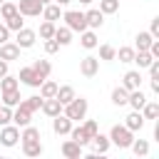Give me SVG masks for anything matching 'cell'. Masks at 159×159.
<instances>
[{"label": "cell", "instance_id": "30", "mask_svg": "<svg viewBox=\"0 0 159 159\" xmlns=\"http://www.w3.org/2000/svg\"><path fill=\"white\" fill-rule=\"evenodd\" d=\"M30 67H32V70H35V72H37L42 80H45V77H50V72H52V65H50V60H35Z\"/></svg>", "mask_w": 159, "mask_h": 159}, {"label": "cell", "instance_id": "5", "mask_svg": "<svg viewBox=\"0 0 159 159\" xmlns=\"http://www.w3.org/2000/svg\"><path fill=\"white\" fill-rule=\"evenodd\" d=\"M35 42H37V32H35V30H30V27H20V30L15 32V45H17L20 50L32 47Z\"/></svg>", "mask_w": 159, "mask_h": 159}, {"label": "cell", "instance_id": "52", "mask_svg": "<svg viewBox=\"0 0 159 159\" xmlns=\"http://www.w3.org/2000/svg\"><path fill=\"white\" fill-rule=\"evenodd\" d=\"M0 104H2V102H0Z\"/></svg>", "mask_w": 159, "mask_h": 159}, {"label": "cell", "instance_id": "8", "mask_svg": "<svg viewBox=\"0 0 159 159\" xmlns=\"http://www.w3.org/2000/svg\"><path fill=\"white\" fill-rule=\"evenodd\" d=\"M70 129H72V119H70V117H65L62 112H60L57 117H52V132H55L57 137L70 134Z\"/></svg>", "mask_w": 159, "mask_h": 159}, {"label": "cell", "instance_id": "16", "mask_svg": "<svg viewBox=\"0 0 159 159\" xmlns=\"http://www.w3.org/2000/svg\"><path fill=\"white\" fill-rule=\"evenodd\" d=\"M42 20H50V22L62 20V7H60L57 2H47V5L42 7Z\"/></svg>", "mask_w": 159, "mask_h": 159}, {"label": "cell", "instance_id": "35", "mask_svg": "<svg viewBox=\"0 0 159 159\" xmlns=\"http://www.w3.org/2000/svg\"><path fill=\"white\" fill-rule=\"evenodd\" d=\"M5 25H7V30H10V32H17L20 27H25V20H22V15H20V12H15L12 17H7V20H5Z\"/></svg>", "mask_w": 159, "mask_h": 159}, {"label": "cell", "instance_id": "33", "mask_svg": "<svg viewBox=\"0 0 159 159\" xmlns=\"http://www.w3.org/2000/svg\"><path fill=\"white\" fill-rule=\"evenodd\" d=\"M20 87V80L17 77H12L10 72L5 75V77H0V92H7V89H17Z\"/></svg>", "mask_w": 159, "mask_h": 159}, {"label": "cell", "instance_id": "25", "mask_svg": "<svg viewBox=\"0 0 159 159\" xmlns=\"http://www.w3.org/2000/svg\"><path fill=\"white\" fill-rule=\"evenodd\" d=\"M57 99H60V104L65 107L67 102H72L77 94H75V87H70V84H62V87H57V94H55Z\"/></svg>", "mask_w": 159, "mask_h": 159}, {"label": "cell", "instance_id": "51", "mask_svg": "<svg viewBox=\"0 0 159 159\" xmlns=\"http://www.w3.org/2000/svg\"><path fill=\"white\" fill-rule=\"evenodd\" d=\"M2 2H5V0H0V5H2Z\"/></svg>", "mask_w": 159, "mask_h": 159}, {"label": "cell", "instance_id": "43", "mask_svg": "<svg viewBox=\"0 0 159 159\" xmlns=\"http://www.w3.org/2000/svg\"><path fill=\"white\" fill-rule=\"evenodd\" d=\"M57 50H60V42H57L55 37H50V40H45V52H47V55H55Z\"/></svg>", "mask_w": 159, "mask_h": 159}, {"label": "cell", "instance_id": "45", "mask_svg": "<svg viewBox=\"0 0 159 159\" xmlns=\"http://www.w3.org/2000/svg\"><path fill=\"white\" fill-rule=\"evenodd\" d=\"M7 40H10V30H7V25L2 22V25H0V45L7 42Z\"/></svg>", "mask_w": 159, "mask_h": 159}, {"label": "cell", "instance_id": "20", "mask_svg": "<svg viewBox=\"0 0 159 159\" xmlns=\"http://www.w3.org/2000/svg\"><path fill=\"white\" fill-rule=\"evenodd\" d=\"M57 87H60V84H57L55 80L45 77V80L40 82V97H42V99H47V97H55V94H57Z\"/></svg>", "mask_w": 159, "mask_h": 159}, {"label": "cell", "instance_id": "38", "mask_svg": "<svg viewBox=\"0 0 159 159\" xmlns=\"http://www.w3.org/2000/svg\"><path fill=\"white\" fill-rule=\"evenodd\" d=\"M55 22H50V20H45L42 25H40V37L42 40H50V37H55Z\"/></svg>", "mask_w": 159, "mask_h": 159}, {"label": "cell", "instance_id": "12", "mask_svg": "<svg viewBox=\"0 0 159 159\" xmlns=\"http://www.w3.org/2000/svg\"><path fill=\"white\" fill-rule=\"evenodd\" d=\"M122 87L124 89H139L142 87V72L139 70H129V72H124V77H122Z\"/></svg>", "mask_w": 159, "mask_h": 159}, {"label": "cell", "instance_id": "6", "mask_svg": "<svg viewBox=\"0 0 159 159\" xmlns=\"http://www.w3.org/2000/svg\"><path fill=\"white\" fill-rule=\"evenodd\" d=\"M17 139H20V127L5 124V127L0 129V144H2V147H15Z\"/></svg>", "mask_w": 159, "mask_h": 159}, {"label": "cell", "instance_id": "7", "mask_svg": "<svg viewBox=\"0 0 159 159\" xmlns=\"http://www.w3.org/2000/svg\"><path fill=\"white\" fill-rule=\"evenodd\" d=\"M80 72H82L84 77H94V75L99 72V57H94V55L82 57V60H80Z\"/></svg>", "mask_w": 159, "mask_h": 159}, {"label": "cell", "instance_id": "21", "mask_svg": "<svg viewBox=\"0 0 159 159\" xmlns=\"http://www.w3.org/2000/svg\"><path fill=\"white\" fill-rule=\"evenodd\" d=\"M42 152H45V147H42V142H40V139L22 142V154H25V157H40Z\"/></svg>", "mask_w": 159, "mask_h": 159}, {"label": "cell", "instance_id": "18", "mask_svg": "<svg viewBox=\"0 0 159 159\" xmlns=\"http://www.w3.org/2000/svg\"><path fill=\"white\" fill-rule=\"evenodd\" d=\"M80 45L84 47V50H94L97 45H99V40H97V35H94V30H82L80 32Z\"/></svg>", "mask_w": 159, "mask_h": 159}, {"label": "cell", "instance_id": "32", "mask_svg": "<svg viewBox=\"0 0 159 159\" xmlns=\"http://www.w3.org/2000/svg\"><path fill=\"white\" fill-rule=\"evenodd\" d=\"M152 40H157V37H152L149 32H139V35L134 37V50H149Z\"/></svg>", "mask_w": 159, "mask_h": 159}, {"label": "cell", "instance_id": "49", "mask_svg": "<svg viewBox=\"0 0 159 159\" xmlns=\"http://www.w3.org/2000/svg\"><path fill=\"white\" fill-rule=\"evenodd\" d=\"M80 2H82V5H89V2H92V0H80Z\"/></svg>", "mask_w": 159, "mask_h": 159}, {"label": "cell", "instance_id": "31", "mask_svg": "<svg viewBox=\"0 0 159 159\" xmlns=\"http://www.w3.org/2000/svg\"><path fill=\"white\" fill-rule=\"evenodd\" d=\"M129 149H132L137 157H147V154H149V142H147V139H132Z\"/></svg>", "mask_w": 159, "mask_h": 159}, {"label": "cell", "instance_id": "39", "mask_svg": "<svg viewBox=\"0 0 159 159\" xmlns=\"http://www.w3.org/2000/svg\"><path fill=\"white\" fill-rule=\"evenodd\" d=\"M114 55H117V47H112V45H99V60L112 62V60H114Z\"/></svg>", "mask_w": 159, "mask_h": 159}, {"label": "cell", "instance_id": "3", "mask_svg": "<svg viewBox=\"0 0 159 159\" xmlns=\"http://www.w3.org/2000/svg\"><path fill=\"white\" fill-rule=\"evenodd\" d=\"M62 20H65V25H67L72 32H82V30H87L84 12H80V10H65V12H62Z\"/></svg>", "mask_w": 159, "mask_h": 159}, {"label": "cell", "instance_id": "11", "mask_svg": "<svg viewBox=\"0 0 159 159\" xmlns=\"http://www.w3.org/2000/svg\"><path fill=\"white\" fill-rule=\"evenodd\" d=\"M17 80H20L22 84H27V87H40V82H42V77H40L32 67H22L20 75H17Z\"/></svg>", "mask_w": 159, "mask_h": 159}, {"label": "cell", "instance_id": "28", "mask_svg": "<svg viewBox=\"0 0 159 159\" xmlns=\"http://www.w3.org/2000/svg\"><path fill=\"white\" fill-rule=\"evenodd\" d=\"M55 40L60 42V47L70 45V42H72V30H70L67 25H62V27H55Z\"/></svg>", "mask_w": 159, "mask_h": 159}, {"label": "cell", "instance_id": "10", "mask_svg": "<svg viewBox=\"0 0 159 159\" xmlns=\"http://www.w3.org/2000/svg\"><path fill=\"white\" fill-rule=\"evenodd\" d=\"M89 144H92V152H94V154H107V152H109V147H112L109 137H107V134H102V132H97V134L89 139Z\"/></svg>", "mask_w": 159, "mask_h": 159}, {"label": "cell", "instance_id": "14", "mask_svg": "<svg viewBox=\"0 0 159 159\" xmlns=\"http://www.w3.org/2000/svg\"><path fill=\"white\" fill-rule=\"evenodd\" d=\"M0 60H5V62H12V60H20V47L15 45V42H2L0 45Z\"/></svg>", "mask_w": 159, "mask_h": 159}, {"label": "cell", "instance_id": "47", "mask_svg": "<svg viewBox=\"0 0 159 159\" xmlns=\"http://www.w3.org/2000/svg\"><path fill=\"white\" fill-rule=\"evenodd\" d=\"M7 72H10V70H7V62H5V60H0V77H5Z\"/></svg>", "mask_w": 159, "mask_h": 159}, {"label": "cell", "instance_id": "23", "mask_svg": "<svg viewBox=\"0 0 159 159\" xmlns=\"http://www.w3.org/2000/svg\"><path fill=\"white\" fill-rule=\"evenodd\" d=\"M144 102H147V94L142 92V87L129 92V99H127V104H129L132 109H142V107H144Z\"/></svg>", "mask_w": 159, "mask_h": 159}, {"label": "cell", "instance_id": "13", "mask_svg": "<svg viewBox=\"0 0 159 159\" xmlns=\"http://www.w3.org/2000/svg\"><path fill=\"white\" fill-rule=\"evenodd\" d=\"M60 149H62V157H67V159H80L82 157V144H77L75 139H65Z\"/></svg>", "mask_w": 159, "mask_h": 159}, {"label": "cell", "instance_id": "42", "mask_svg": "<svg viewBox=\"0 0 159 159\" xmlns=\"http://www.w3.org/2000/svg\"><path fill=\"white\" fill-rule=\"evenodd\" d=\"M82 129H84V134H87V139H92L97 132H99V127H97V122L94 119H84V124H82Z\"/></svg>", "mask_w": 159, "mask_h": 159}, {"label": "cell", "instance_id": "27", "mask_svg": "<svg viewBox=\"0 0 159 159\" xmlns=\"http://www.w3.org/2000/svg\"><path fill=\"white\" fill-rule=\"evenodd\" d=\"M20 107H25L30 114H35L40 107H42V97L40 94H32V97H25V99H20Z\"/></svg>", "mask_w": 159, "mask_h": 159}, {"label": "cell", "instance_id": "15", "mask_svg": "<svg viewBox=\"0 0 159 159\" xmlns=\"http://www.w3.org/2000/svg\"><path fill=\"white\" fill-rule=\"evenodd\" d=\"M30 119H32V114H30L25 107H20V104L12 107V124H15V127H27Z\"/></svg>", "mask_w": 159, "mask_h": 159}, {"label": "cell", "instance_id": "48", "mask_svg": "<svg viewBox=\"0 0 159 159\" xmlns=\"http://www.w3.org/2000/svg\"><path fill=\"white\" fill-rule=\"evenodd\" d=\"M55 2H57V5H60V7H65V5H70V2H72V0H55Z\"/></svg>", "mask_w": 159, "mask_h": 159}, {"label": "cell", "instance_id": "1", "mask_svg": "<svg viewBox=\"0 0 159 159\" xmlns=\"http://www.w3.org/2000/svg\"><path fill=\"white\" fill-rule=\"evenodd\" d=\"M87 107H89V104H87L84 97H75L72 102H67V104L62 107V114L70 117L72 122H82V119L87 117Z\"/></svg>", "mask_w": 159, "mask_h": 159}, {"label": "cell", "instance_id": "29", "mask_svg": "<svg viewBox=\"0 0 159 159\" xmlns=\"http://www.w3.org/2000/svg\"><path fill=\"white\" fill-rule=\"evenodd\" d=\"M127 99H129V89H124L122 84L112 89V104H117V107H124V104H127Z\"/></svg>", "mask_w": 159, "mask_h": 159}, {"label": "cell", "instance_id": "24", "mask_svg": "<svg viewBox=\"0 0 159 159\" xmlns=\"http://www.w3.org/2000/svg\"><path fill=\"white\" fill-rule=\"evenodd\" d=\"M139 112H142V117H144V119H159V102L147 99V102H144V107H142Z\"/></svg>", "mask_w": 159, "mask_h": 159}, {"label": "cell", "instance_id": "9", "mask_svg": "<svg viewBox=\"0 0 159 159\" xmlns=\"http://www.w3.org/2000/svg\"><path fill=\"white\" fill-rule=\"evenodd\" d=\"M144 117H142V112L139 109H132L127 117H124V127L129 129V132H142V127H144Z\"/></svg>", "mask_w": 159, "mask_h": 159}, {"label": "cell", "instance_id": "4", "mask_svg": "<svg viewBox=\"0 0 159 159\" xmlns=\"http://www.w3.org/2000/svg\"><path fill=\"white\" fill-rule=\"evenodd\" d=\"M42 2L40 0H20L17 2V12L22 15V17H40L42 15Z\"/></svg>", "mask_w": 159, "mask_h": 159}, {"label": "cell", "instance_id": "41", "mask_svg": "<svg viewBox=\"0 0 159 159\" xmlns=\"http://www.w3.org/2000/svg\"><path fill=\"white\" fill-rule=\"evenodd\" d=\"M10 122H12V107L0 104V127H5V124H10Z\"/></svg>", "mask_w": 159, "mask_h": 159}, {"label": "cell", "instance_id": "44", "mask_svg": "<svg viewBox=\"0 0 159 159\" xmlns=\"http://www.w3.org/2000/svg\"><path fill=\"white\" fill-rule=\"evenodd\" d=\"M147 70H149V77H159V60H152V65Z\"/></svg>", "mask_w": 159, "mask_h": 159}, {"label": "cell", "instance_id": "22", "mask_svg": "<svg viewBox=\"0 0 159 159\" xmlns=\"http://www.w3.org/2000/svg\"><path fill=\"white\" fill-rule=\"evenodd\" d=\"M152 60H154V57L149 55V50H134V60H132V62H134L139 70H147V67L152 65Z\"/></svg>", "mask_w": 159, "mask_h": 159}, {"label": "cell", "instance_id": "34", "mask_svg": "<svg viewBox=\"0 0 159 159\" xmlns=\"http://www.w3.org/2000/svg\"><path fill=\"white\" fill-rule=\"evenodd\" d=\"M119 10V0H99V12L102 15H114Z\"/></svg>", "mask_w": 159, "mask_h": 159}, {"label": "cell", "instance_id": "46", "mask_svg": "<svg viewBox=\"0 0 159 159\" xmlns=\"http://www.w3.org/2000/svg\"><path fill=\"white\" fill-rule=\"evenodd\" d=\"M149 35H152V37H159V17H154V20H152V27H149Z\"/></svg>", "mask_w": 159, "mask_h": 159}, {"label": "cell", "instance_id": "36", "mask_svg": "<svg viewBox=\"0 0 159 159\" xmlns=\"http://www.w3.org/2000/svg\"><path fill=\"white\" fill-rule=\"evenodd\" d=\"M114 60H119V62L129 65V62L134 60V47H119V50H117V55H114Z\"/></svg>", "mask_w": 159, "mask_h": 159}, {"label": "cell", "instance_id": "26", "mask_svg": "<svg viewBox=\"0 0 159 159\" xmlns=\"http://www.w3.org/2000/svg\"><path fill=\"white\" fill-rule=\"evenodd\" d=\"M20 89H7V92H0V102L7 104V107H17L20 104Z\"/></svg>", "mask_w": 159, "mask_h": 159}, {"label": "cell", "instance_id": "40", "mask_svg": "<svg viewBox=\"0 0 159 159\" xmlns=\"http://www.w3.org/2000/svg\"><path fill=\"white\" fill-rule=\"evenodd\" d=\"M15 12H17V2H10V0H5V2L0 5V15H2V20L12 17Z\"/></svg>", "mask_w": 159, "mask_h": 159}, {"label": "cell", "instance_id": "17", "mask_svg": "<svg viewBox=\"0 0 159 159\" xmlns=\"http://www.w3.org/2000/svg\"><path fill=\"white\" fill-rule=\"evenodd\" d=\"M47 117H57L60 112H62V104H60V99L57 97H47V99H42V107H40Z\"/></svg>", "mask_w": 159, "mask_h": 159}, {"label": "cell", "instance_id": "19", "mask_svg": "<svg viewBox=\"0 0 159 159\" xmlns=\"http://www.w3.org/2000/svg\"><path fill=\"white\" fill-rule=\"evenodd\" d=\"M84 20H87V27H89V30H97V27H102L104 15H102L99 7H97V10H87V12H84Z\"/></svg>", "mask_w": 159, "mask_h": 159}, {"label": "cell", "instance_id": "50", "mask_svg": "<svg viewBox=\"0 0 159 159\" xmlns=\"http://www.w3.org/2000/svg\"><path fill=\"white\" fill-rule=\"evenodd\" d=\"M40 2H42V5H47V2H52V0H40Z\"/></svg>", "mask_w": 159, "mask_h": 159}, {"label": "cell", "instance_id": "37", "mask_svg": "<svg viewBox=\"0 0 159 159\" xmlns=\"http://www.w3.org/2000/svg\"><path fill=\"white\" fill-rule=\"evenodd\" d=\"M70 139H75V142H77V144H82V147H84V144H89V139H87V134H84V129H82V127H72V129H70Z\"/></svg>", "mask_w": 159, "mask_h": 159}, {"label": "cell", "instance_id": "2", "mask_svg": "<svg viewBox=\"0 0 159 159\" xmlns=\"http://www.w3.org/2000/svg\"><path fill=\"white\" fill-rule=\"evenodd\" d=\"M132 139H134V132H129L124 124H114V127L109 129V142H112L114 147H119V149H129Z\"/></svg>", "mask_w": 159, "mask_h": 159}]
</instances>
